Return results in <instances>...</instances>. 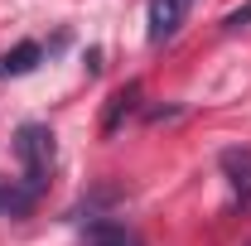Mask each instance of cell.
<instances>
[{
    "mask_svg": "<svg viewBox=\"0 0 251 246\" xmlns=\"http://www.w3.org/2000/svg\"><path fill=\"white\" fill-rule=\"evenodd\" d=\"M87 246H140V242L126 232L121 222H106V217H101V222L87 227Z\"/></svg>",
    "mask_w": 251,
    "mask_h": 246,
    "instance_id": "cell-7",
    "label": "cell"
},
{
    "mask_svg": "<svg viewBox=\"0 0 251 246\" xmlns=\"http://www.w3.org/2000/svg\"><path fill=\"white\" fill-rule=\"evenodd\" d=\"M193 0H150V44H169L184 29Z\"/></svg>",
    "mask_w": 251,
    "mask_h": 246,
    "instance_id": "cell-2",
    "label": "cell"
},
{
    "mask_svg": "<svg viewBox=\"0 0 251 246\" xmlns=\"http://www.w3.org/2000/svg\"><path fill=\"white\" fill-rule=\"evenodd\" d=\"M135 106H140V82H126L121 92L106 101V116H101V135H116V130H121V121L130 116V111H135Z\"/></svg>",
    "mask_w": 251,
    "mask_h": 246,
    "instance_id": "cell-5",
    "label": "cell"
},
{
    "mask_svg": "<svg viewBox=\"0 0 251 246\" xmlns=\"http://www.w3.org/2000/svg\"><path fill=\"white\" fill-rule=\"evenodd\" d=\"M39 193L29 184H15V179H0V217H29Z\"/></svg>",
    "mask_w": 251,
    "mask_h": 246,
    "instance_id": "cell-6",
    "label": "cell"
},
{
    "mask_svg": "<svg viewBox=\"0 0 251 246\" xmlns=\"http://www.w3.org/2000/svg\"><path fill=\"white\" fill-rule=\"evenodd\" d=\"M39 58H44V49H39L34 39L15 44L10 53H0V82H5V77H25V73H34V68H39Z\"/></svg>",
    "mask_w": 251,
    "mask_h": 246,
    "instance_id": "cell-4",
    "label": "cell"
},
{
    "mask_svg": "<svg viewBox=\"0 0 251 246\" xmlns=\"http://www.w3.org/2000/svg\"><path fill=\"white\" fill-rule=\"evenodd\" d=\"M247 25H251V0H242V5H237V10L222 20V29H227V34H237V29H247Z\"/></svg>",
    "mask_w": 251,
    "mask_h": 246,
    "instance_id": "cell-8",
    "label": "cell"
},
{
    "mask_svg": "<svg viewBox=\"0 0 251 246\" xmlns=\"http://www.w3.org/2000/svg\"><path fill=\"white\" fill-rule=\"evenodd\" d=\"M15 154H20V164H25V184L34 193H44L49 184V169H53V130L49 125H20V135H15Z\"/></svg>",
    "mask_w": 251,
    "mask_h": 246,
    "instance_id": "cell-1",
    "label": "cell"
},
{
    "mask_svg": "<svg viewBox=\"0 0 251 246\" xmlns=\"http://www.w3.org/2000/svg\"><path fill=\"white\" fill-rule=\"evenodd\" d=\"M218 164H222V174H227V184H232V193L242 203H251V150L247 145H227L218 154Z\"/></svg>",
    "mask_w": 251,
    "mask_h": 246,
    "instance_id": "cell-3",
    "label": "cell"
}]
</instances>
